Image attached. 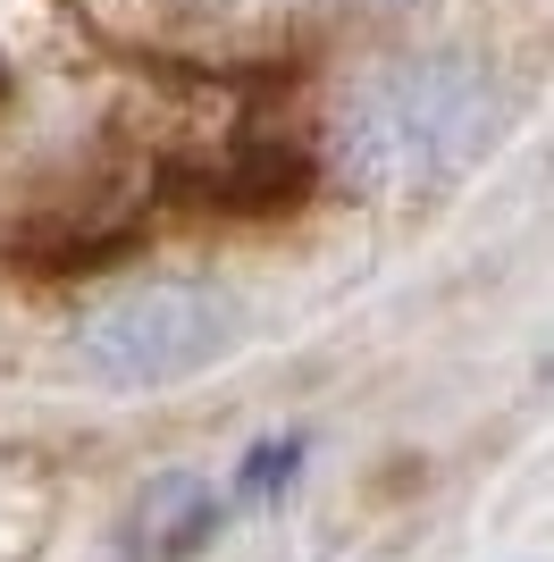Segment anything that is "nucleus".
I'll return each instance as SVG.
<instances>
[{
	"label": "nucleus",
	"mask_w": 554,
	"mask_h": 562,
	"mask_svg": "<svg viewBox=\"0 0 554 562\" xmlns=\"http://www.w3.org/2000/svg\"><path fill=\"white\" fill-rule=\"evenodd\" d=\"M496 85L462 59H412V68H387L369 93H353L345 117V151L362 177L378 186H429V177H454L487 135H496Z\"/></svg>",
	"instance_id": "f257e3e1"
},
{
	"label": "nucleus",
	"mask_w": 554,
	"mask_h": 562,
	"mask_svg": "<svg viewBox=\"0 0 554 562\" xmlns=\"http://www.w3.org/2000/svg\"><path fill=\"white\" fill-rule=\"evenodd\" d=\"M235 336H244V319L219 285L160 278V285H126L110 303H92L85 328H76V352L110 386H177V378L210 370Z\"/></svg>",
	"instance_id": "f03ea898"
},
{
	"label": "nucleus",
	"mask_w": 554,
	"mask_h": 562,
	"mask_svg": "<svg viewBox=\"0 0 554 562\" xmlns=\"http://www.w3.org/2000/svg\"><path fill=\"white\" fill-rule=\"evenodd\" d=\"M228 520V495L202 470H160L126 513V562H193Z\"/></svg>",
	"instance_id": "7ed1b4c3"
},
{
	"label": "nucleus",
	"mask_w": 554,
	"mask_h": 562,
	"mask_svg": "<svg viewBox=\"0 0 554 562\" xmlns=\"http://www.w3.org/2000/svg\"><path fill=\"white\" fill-rule=\"evenodd\" d=\"M295 470H302V437H269L253 462L235 470V495H277L286 479H295Z\"/></svg>",
	"instance_id": "20e7f679"
}]
</instances>
